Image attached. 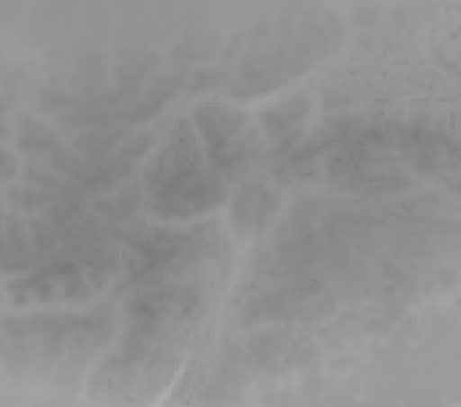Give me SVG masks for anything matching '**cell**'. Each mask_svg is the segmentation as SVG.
Here are the masks:
<instances>
[{
  "label": "cell",
  "instance_id": "obj_1",
  "mask_svg": "<svg viewBox=\"0 0 461 407\" xmlns=\"http://www.w3.org/2000/svg\"><path fill=\"white\" fill-rule=\"evenodd\" d=\"M224 188L212 173L194 172L179 177L155 194L156 212L170 218H188L221 203Z\"/></svg>",
  "mask_w": 461,
  "mask_h": 407
},
{
  "label": "cell",
  "instance_id": "obj_2",
  "mask_svg": "<svg viewBox=\"0 0 461 407\" xmlns=\"http://www.w3.org/2000/svg\"><path fill=\"white\" fill-rule=\"evenodd\" d=\"M198 162V149L192 127L185 121H181L173 129L168 142L161 153L156 155L147 168L145 181L149 187L159 192L179 177L194 172Z\"/></svg>",
  "mask_w": 461,
  "mask_h": 407
},
{
  "label": "cell",
  "instance_id": "obj_3",
  "mask_svg": "<svg viewBox=\"0 0 461 407\" xmlns=\"http://www.w3.org/2000/svg\"><path fill=\"white\" fill-rule=\"evenodd\" d=\"M196 121L213 159L226 151L231 138L241 131L246 116L224 105H204L196 110Z\"/></svg>",
  "mask_w": 461,
  "mask_h": 407
},
{
  "label": "cell",
  "instance_id": "obj_4",
  "mask_svg": "<svg viewBox=\"0 0 461 407\" xmlns=\"http://www.w3.org/2000/svg\"><path fill=\"white\" fill-rule=\"evenodd\" d=\"M272 207V198L266 188L250 184L242 188L235 203V221L242 235H258L263 231Z\"/></svg>",
  "mask_w": 461,
  "mask_h": 407
},
{
  "label": "cell",
  "instance_id": "obj_5",
  "mask_svg": "<svg viewBox=\"0 0 461 407\" xmlns=\"http://www.w3.org/2000/svg\"><path fill=\"white\" fill-rule=\"evenodd\" d=\"M309 101L304 96L292 97L289 102L272 108L266 114V123L270 138L279 144H289L300 133L301 121L309 112Z\"/></svg>",
  "mask_w": 461,
  "mask_h": 407
},
{
  "label": "cell",
  "instance_id": "obj_6",
  "mask_svg": "<svg viewBox=\"0 0 461 407\" xmlns=\"http://www.w3.org/2000/svg\"><path fill=\"white\" fill-rule=\"evenodd\" d=\"M19 147L27 153H58L60 144L51 130L32 119H23L19 131Z\"/></svg>",
  "mask_w": 461,
  "mask_h": 407
},
{
  "label": "cell",
  "instance_id": "obj_7",
  "mask_svg": "<svg viewBox=\"0 0 461 407\" xmlns=\"http://www.w3.org/2000/svg\"><path fill=\"white\" fill-rule=\"evenodd\" d=\"M122 136L121 131L110 130V131H92V133L82 134L79 140H76L77 149L88 156H97L108 150L112 145Z\"/></svg>",
  "mask_w": 461,
  "mask_h": 407
},
{
  "label": "cell",
  "instance_id": "obj_8",
  "mask_svg": "<svg viewBox=\"0 0 461 407\" xmlns=\"http://www.w3.org/2000/svg\"><path fill=\"white\" fill-rule=\"evenodd\" d=\"M10 199L19 209H38L43 204L50 203L53 199L51 190H22L13 188L10 192Z\"/></svg>",
  "mask_w": 461,
  "mask_h": 407
},
{
  "label": "cell",
  "instance_id": "obj_9",
  "mask_svg": "<svg viewBox=\"0 0 461 407\" xmlns=\"http://www.w3.org/2000/svg\"><path fill=\"white\" fill-rule=\"evenodd\" d=\"M136 199H138L136 194H125L119 196V198L107 201V203H99L97 209L101 210L103 213L112 214L114 218H121L123 214L133 212Z\"/></svg>",
  "mask_w": 461,
  "mask_h": 407
},
{
  "label": "cell",
  "instance_id": "obj_10",
  "mask_svg": "<svg viewBox=\"0 0 461 407\" xmlns=\"http://www.w3.org/2000/svg\"><path fill=\"white\" fill-rule=\"evenodd\" d=\"M8 170H10L11 176H13L14 172H16V161H14V158H13V156L4 153V155H2V177H4V179L10 177Z\"/></svg>",
  "mask_w": 461,
  "mask_h": 407
}]
</instances>
